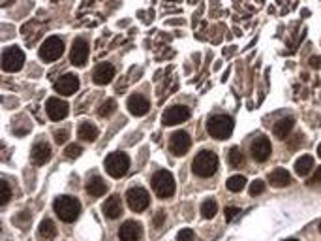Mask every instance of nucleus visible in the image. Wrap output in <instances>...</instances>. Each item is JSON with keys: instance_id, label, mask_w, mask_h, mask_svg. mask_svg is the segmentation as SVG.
Returning <instances> with one entry per match:
<instances>
[{"instance_id": "f257e3e1", "label": "nucleus", "mask_w": 321, "mask_h": 241, "mask_svg": "<svg viewBox=\"0 0 321 241\" xmlns=\"http://www.w3.org/2000/svg\"><path fill=\"white\" fill-rule=\"evenodd\" d=\"M53 209L62 222H74L81 213V202L74 196H60L55 200Z\"/></svg>"}, {"instance_id": "f03ea898", "label": "nucleus", "mask_w": 321, "mask_h": 241, "mask_svg": "<svg viewBox=\"0 0 321 241\" xmlns=\"http://www.w3.org/2000/svg\"><path fill=\"white\" fill-rule=\"evenodd\" d=\"M191 170L199 177H211L218 170V157L212 151H201L191 162Z\"/></svg>"}, {"instance_id": "7ed1b4c3", "label": "nucleus", "mask_w": 321, "mask_h": 241, "mask_svg": "<svg viewBox=\"0 0 321 241\" xmlns=\"http://www.w3.org/2000/svg\"><path fill=\"white\" fill-rule=\"evenodd\" d=\"M233 128H235V123H233V119L227 117V115H214V117H211L209 123H207V132L216 139L229 138L233 134Z\"/></svg>"}, {"instance_id": "20e7f679", "label": "nucleus", "mask_w": 321, "mask_h": 241, "mask_svg": "<svg viewBox=\"0 0 321 241\" xmlns=\"http://www.w3.org/2000/svg\"><path fill=\"white\" fill-rule=\"evenodd\" d=\"M152 190L158 198H171L175 194V179L167 170H160L152 175Z\"/></svg>"}, {"instance_id": "39448f33", "label": "nucleus", "mask_w": 321, "mask_h": 241, "mask_svg": "<svg viewBox=\"0 0 321 241\" xmlns=\"http://www.w3.org/2000/svg\"><path fill=\"white\" fill-rule=\"evenodd\" d=\"M103 166H105V172L109 173L111 177H122V175H126L128 173V170H130V159H128V155L126 153H111L109 157L105 159V162H103Z\"/></svg>"}, {"instance_id": "423d86ee", "label": "nucleus", "mask_w": 321, "mask_h": 241, "mask_svg": "<svg viewBox=\"0 0 321 241\" xmlns=\"http://www.w3.org/2000/svg\"><path fill=\"white\" fill-rule=\"evenodd\" d=\"M62 53H64V41L58 36H51L40 45V57L41 61L45 62H53L56 59H60Z\"/></svg>"}, {"instance_id": "0eeeda50", "label": "nucleus", "mask_w": 321, "mask_h": 241, "mask_svg": "<svg viewBox=\"0 0 321 241\" xmlns=\"http://www.w3.org/2000/svg\"><path fill=\"white\" fill-rule=\"evenodd\" d=\"M126 202H128L132 211L141 213V211H145V209L149 207V204H151V196H149V192L145 190L143 186H134V188H130V190L126 192Z\"/></svg>"}, {"instance_id": "6e6552de", "label": "nucleus", "mask_w": 321, "mask_h": 241, "mask_svg": "<svg viewBox=\"0 0 321 241\" xmlns=\"http://www.w3.org/2000/svg\"><path fill=\"white\" fill-rule=\"evenodd\" d=\"M25 64V53L19 47H8L2 53V68L6 72H19Z\"/></svg>"}, {"instance_id": "1a4fd4ad", "label": "nucleus", "mask_w": 321, "mask_h": 241, "mask_svg": "<svg viewBox=\"0 0 321 241\" xmlns=\"http://www.w3.org/2000/svg\"><path fill=\"white\" fill-rule=\"evenodd\" d=\"M164 124L165 126H175L190 119V110L186 106H171L164 111Z\"/></svg>"}, {"instance_id": "9d476101", "label": "nucleus", "mask_w": 321, "mask_h": 241, "mask_svg": "<svg viewBox=\"0 0 321 241\" xmlns=\"http://www.w3.org/2000/svg\"><path fill=\"white\" fill-rule=\"evenodd\" d=\"M190 145H191L190 136H188L186 132L178 130V132H175V134L171 136L169 151H171V155H175V157H182V155H186V153H188Z\"/></svg>"}, {"instance_id": "9b49d317", "label": "nucleus", "mask_w": 321, "mask_h": 241, "mask_svg": "<svg viewBox=\"0 0 321 241\" xmlns=\"http://www.w3.org/2000/svg\"><path fill=\"white\" fill-rule=\"evenodd\" d=\"M45 111H47V117L51 121H62V119L68 115V104L60 100V98H47V102H45Z\"/></svg>"}, {"instance_id": "f8f14e48", "label": "nucleus", "mask_w": 321, "mask_h": 241, "mask_svg": "<svg viewBox=\"0 0 321 241\" xmlns=\"http://www.w3.org/2000/svg\"><path fill=\"white\" fill-rule=\"evenodd\" d=\"M70 61L74 66H85L87 61H89V43L83 40V38H77L74 41V47H72V53H70Z\"/></svg>"}, {"instance_id": "ddd939ff", "label": "nucleus", "mask_w": 321, "mask_h": 241, "mask_svg": "<svg viewBox=\"0 0 321 241\" xmlns=\"http://www.w3.org/2000/svg\"><path fill=\"white\" fill-rule=\"evenodd\" d=\"M77 89H79V79L74 74H64L60 79L55 81V90L62 97H72Z\"/></svg>"}, {"instance_id": "4468645a", "label": "nucleus", "mask_w": 321, "mask_h": 241, "mask_svg": "<svg viewBox=\"0 0 321 241\" xmlns=\"http://www.w3.org/2000/svg\"><path fill=\"white\" fill-rule=\"evenodd\" d=\"M250 151H252L253 160H258V162H265V160L271 157L273 147H271V141H269V138H265V136H260L258 139H253V141H252Z\"/></svg>"}, {"instance_id": "2eb2a0df", "label": "nucleus", "mask_w": 321, "mask_h": 241, "mask_svg": "<svg viewBox=\"0 0 321 241\" xmlns=\"http://www.w3.org/2000/svg\"><path fill=\"white\" fill-rule=\"evenodd\" d=\"M143 235V226L136 221H126L118 230V239L120 241H139Z\"/></svg>"}, {"instance_id": "dca6fc26", "label": "nucleus", "mask_w": 321, "mask_h": 241, "mask_svg": "<svg viewBox=\"0 0 321 241\" xmlns=\"http://www.w3.org/2000/svg\"><path fill=\"white\" fill-rule=\"evenodd\" d=\"M128 110H130L132 115H136V117H141V115H147L149 113V110H151V104H149V100L145 97H141V94H132L130 98H128Z\"/></svg>"}, {"instance_id": "f3484780", "label": "nucleus", "mask_w": 321, "mask_h": 241, "mask_svg": "<svg viewBox=\"0 0 321 241\" xmlns=\"http://www.w3.org/2000/svg\"><path fill=\"white\" fill-rule=\"evenodd\" d=\"M92 77H94V83H98V85H107V83H111L113 81V77H115V68H113V64H109V62L98 64Z\"/></svg>"}, {"instance_id": "a211bd4d", "label": "nucleus", "mask_w": 321, "mask_h": 241, "mask_svg": "<svg viewBox=\"0 0 321 241\" xmlns=\"http://www.w3.org/2000/svg\"><path fill=\"white\" fill-rule=\"evenodd\" d=\"M103 215L107 219H118L122 215V202H120V196H109L107 200L103 202Z\"/></svg>"}, {"instance_id": "6ab92c4d", "label": "nucleus", "mask_w": 321, "mask_h": 241, "mask_svg": "<svg viewBox=\"0 0 321 241\" xmlns=\"http://www.w3.org/2000/svg\"><path fill=\"white\" fill-rule=\"evenodd\" d=\"M49 159H51V147L45 141H38L32 147V160H34V164L43 166Z\"/></svg>"}, {"instance_id": "aec40b11", "label": "nucleus", "mask_w": 321, "mask_h": 241, "mask_svg": "<svg viewBox=\"0 0 321 241\" xmlns=\"http://www.w3.org/2000/svg\"><path fill=\"white\" fill-rule=\"evenodd\" d=\"M293 117H284L280 119V121H276L273 126V134L276 136L278 139H286L287 136H289V132H291V128H293Z\"/></svg>"}, {"instance_id": "412c9836", "label": "nucleus", "mask_w": 321, "mask_h": 241, "mask_svg": "<svg viewBox=\"0 0 321 241\" xmlns=\"http://www.w3.org/2000/svg\"><path fill=\"white\" fill-rule=\"evenodd\" d=\"M105 190H107V185H105V181H103L102 177H98V175L90 177L89 183H87V192H89L92 198H100V196H103Z\"/></svg>"}, {"instance_id": "4be33fe9", "label": "nucleus", "mask_w": 321, "mask_h": 241, "mask_svg": "<svg viewBox=\"0 0 321 241\" xmlns=\"http://www.w3.org/2000/svg\"><path fill=\"white\" fill-rule=\"evenodd\" d=\"M269 181H271V185L282 188V186H287L289 183H291V175H289L287 170L278 168V170H274V172L269 173Z\"/></svg>"}, {"instance_id": "5701e85b", "label": "nucleus", "mask_w": 321, "mask_h": 241, "mask_svg": "<svg viewBox=\"0 0 321 241\" xmlns=\"http://www.w3.org/2000/svg\"><path fill=\"white\" fill-rule=\"evenodd\" d=\"M77 136L83 139V141H94L98 138V128H96L92 123H81L79 128H77Z\"/></svg>"}, {"instance_id": "b1692460", "label": "nucleus", "mask_w": 321, "mask_h": 241, "mask_svg": "<svg viewBox=\"0 0 321 241\" xmlns=\"http://www.w3.org/2000/svg\"><path fill=\"white\" fill-rule=\"evenodd\" d=\"M312 168H314V159H312L310 155H302L301 159L295 162V172H297V175H301V177L308 175Z\"/></svg>"}, {"instance_id": "393cba45", "label": "nucleus", "mask_w": 321, "mask_h": 241, "mask_svg": "<svg viewBox=\"0 0 321 241\" xmlns=\"http://www.w3.org/2000/svg\"><path fill=\"white\" fill-rule=\"evenodd\" d=\"M227 162L233 166V168H240L244 164V155L240 151L239 147H231L229 153H227Z\"/></svg>"}, {"instance_id": "a878e982", "label": "nucleus", "mask_w": 321, "mask_h": 241, "mask_svg": "<svg viewBox=\"0 0 321 241\" xmlns=\"http://www.w3.org/2000/svg\"><path fill=\"white\" fill-rule=\"evenodd\" d=\"M40 234L43 235V237H47V239H53V237L56 235L55 222L51 221V219H45V221H41V224H40Z\"/></svg>"}, {"instance_id": "bb28decb", "label": "nucleus", "mask_w": 321, "mask_h": 241, "mask_svg": "<svg viewBox=\"0 0 321 241\" xmlns=\"http://www.w3.org/2000/svg\"><path fill=\"white\" fill-rule=\"evenodd\" d=\"M216 211H218V204L212 200V198H209V200H205L201 204V215H203L205 219H212V217L216 215Z\"/></svg>"}, {"instance_id": "cd10ccee", "label": "nucleus", "mask_w": 321, "mask_h": 241, "mask_svg": "<svg viewBox=\"0 0 321 241\" xmlns=\"http://www.w3.org/2000/svg\"><path fill=\"white\" fill-rule=\"evenodd\" d=\"M244 186H246V179L242 175H233V177L227 179V190H231V192H240Z\"/></svg>"}, {"instance_id": "c85d7f7f", "label": "nucleus", "mask_w": 321, "mask_h": 241, "mask_svg": "<svg viewBox=\"0 0 321 241\" xmlns=\"http://www.w3.org/2000/svg\"><path fill=\"white\" fill-rule=\"evenodd\" d=\"M116 110V102L113 100V98H109V100H105V102L102 104V108H100V117H109L111 113Z\"/></svg>"}, {"instance_id": "c756f323", "label": "nucleus", "mask_w": 321, "mask_h": 241, "mask_svg": "<svg viewBox=\"0 0 321 241\" xmlns=\"http://www.w3.org/2000/svg\"><path fill=\"white\" fill-rule=\"evenodd\" d=\"M12 198V188H10V183L8 181H2L0 183V204L6 206L8 202Z\"/></svg>"}, {"instance_id": "7c9ffc66", "label": "nucleus", "mask_w": 321, "mask_h": 241, "mask_svg": "<svg viewBox=\"0 0 321 241\" xmlns=\"http://www.w3.org/2000/svg\"><path fill=\"white\" fill-rule=\"evenodd\" d=\"M81 147H79V145L77 143H72V145H68V147H66V151H64V155H66V157H68V159H77V157H79V155H81Z\"/></svg>"}, {"instance_id": "2f4dec72", "label": "nucleus", "mask_w": 321, "mask_h": 241, "mask_svg": "<svg viewBox=\"0 0 321 241\" xmlns=\"http://www.w3.org/2000/svg\"><path fill=\"white\" fill-rule=\"evenodd\" d=\"M265 190V181H253L252 185H250V196H258V194H261Z\"/></svg>"}, {"instance_id": "473e14b6", "label": "nucleus", "mask_w": 321, "mask_h": 241, "mask_svg": "<svg viewBox=\"0 0 321 241\" xmlns=\"http://www.w3.org/2000/svg\"><path fill=\"white\" fill-rule=\"evenodd\" d=\"M194 237H196L194 230H190V228H184V230H180V232H178L177 241H194Z\"/></svg>"}, {"instance_id": "72a5a7b5", "label": "nucleus", "mask_w": 321, "mask_h": 241, "mask_svg": "<svg viewBox=\"0 0 321 241\" xmlns=\"http://www.w3.org/2000/svg\"><path fill=\"white\" fill-rule=\"evenodd\" d=\"M66 139H68V130H56L55 132V141L58 145H62Z\"/></svg>"}, {"instance_id": "f704fd0d", "label": "nucleus", "mask_w": 321, "mask_h": 241, "mask_svg": "<svg viewBox=\"0 0 321 241\" xmlns=\"http://www.w3.org/2000/svg\"><path fill=\"white\" fill-rule=\"evenodd\" d=\"M237 215H239V207H226V221H231L233 217H237Z\"/></svg>"}, {"instance_id": "c9c22d12", "label": "nucleus", "mask_w": 321, "mask_h": 241, "mask_svg": "<svg viewBox=\"0 0 321 241\" xmlns=\"http://www.w3.org/2000/svg\"><path fill=\"white\" fill-rule=\"evenodd\" d=\"M164 219H165V213H164V211H158L156 219H154V226H156V228L162 226V222H164Z\"/></svg>"}, {"instance_id": "e433bc0d", "label": "nucleus", "mask_w": 321, "mask_h": 241, "mask_svg": "<svg viewBox=\"0 0 321 241\" xmlns=\"http://www.w3.org/2000/svg\"><path fill=\"white\" fill-rule=\"evenodd\" d=\"M310 66H312V68H319V66H321V59H319V57H312V59H310Z\"/></svg>"}, {"instance_id": "4c0bfd02", "label": "nucleus", "mask_w": 321, "mask_h": 241, "mask_svg": "<svg viewBox=\"0 0 321 241\" xmlns=\"http://www.w3.org/2000/svg\"><path fill=\"white\" fill-rule=\"evenodd\" d=\"M312 181H315V183H321V166L317 168V172L314 173V177H312Z\"/></svg>"}, {"instance_id": "58836bf2", "label": "nucleus", "mask_w": 321, "mask_h": 241, "mask_svg": "<svg viewBox=\"0 0 321 241\" xmlns=\"http://www.w3.org/2000/svg\"><path fill=\"white\" fill-rule=\"evenodd\" d=\"M317 155H319V157H321V143L317 145Z\"/></svg>"}, {"instance_id": "ea45409f", "label": "nucleus", "mask_w": 321, "mask_h": 241, "mask_svg": "<svg viewBox=\"0 0 321 241\" xmlns=\"http://www.w3.org/2000/svg\"><path fill=\"white\" fill-rule=\"evenodd\" d=\"M319 232H321V222H319Z\"/></svg>"}, {"instance_id": "a19ab883", "label": "nucleus", "mask_w": 321, "mask_h": 241, "mask_svg": "<svg viewBox=\"0 0 321 241\" xmlns=\"http://www.w3.org/2000/svg\"><path fill=\"white\" fill-rule=\"evenodd\" d=\"M287 241H297V239H287Z\"/></svg>"}]
</instances>
